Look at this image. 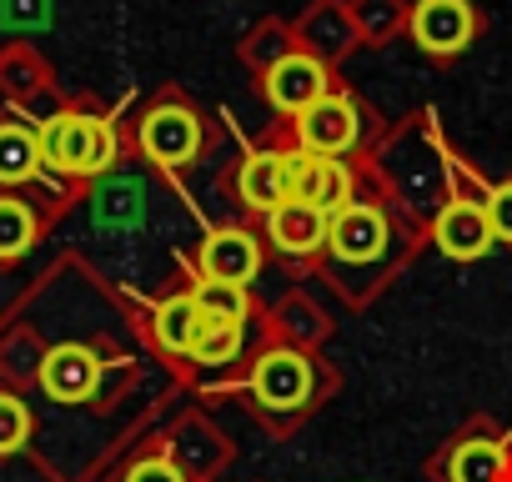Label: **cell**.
<instances>
[{"instance_id":"1","label":"cell","mask_w":512,"mask_h":482,"mask_svg":"<svg viewBox=\"0 0 512 482\" xmlns=\"http://www.w3.org/2000/svg\"><path fill=\"white\" fill-rule=\"evenodd\" d=\"M36 141H41V161L56 166L61 176H101L116 161V131L101 116H81V111L51 116L36 131Z\"/></svg>"},{"instance_id":"2","label":"cell","mask_w":512,"mask_h":482,"mask_svg":"<svg viewBox=\"0 0 512 482\" xmlns=\"http://www.w3.org/2000/svg\"><path fill=\"white\" fill-rule=\"evenodd\" d=\"M251 392L272 412H297L312 397V362L302 352H292V347H277V352H267L262 362H256Z\"/></svg>"},{"instance_id":"3","label":"cell","mask_w":512,"mask_h":482,"mask_svg":"<svg viewBox=\"0 0 512 482\" xmlns=\"http://www.w3.org/2000/svg\"><path fill=\"white\" fill-rule=\"evenodd\" d=\"M287 171H292V201H307L317 211H342L347 196H352V176L342 161L332 156H317V151H287Z\"/></svg>"},{"instance_id":"4","label":"cell","mask_w":512,"mask_h":482,"mask_svg":"<svg viewBox=\"0 0 512 482\" xmlns=\"http://www.w3.org/2000/svg\"><path fill=\"white\" fill-rule=\"evenodd\" d=\"M357 136H362V126H357V106H352V101L322 96L317 106H307V111L297 116V141H302V151L342 156V151L357 146Z\"/></svg>"},{"instance_id":"5","label":"cell","mask_w":512,"mask_h":482,"mask_svg":"<svg viewBox=\"0 0 512 482\" xmlns=\"http://www.w3.org/2000/svg\"><path fill=\"white\" fill-rule=\"evenodd\" d=\"M327 247H332V257H342V262H372V257H382V247H387V221H382V211H377V206H362V201H347L342 211H332Z\"/></svg>"},{"instance_id":"6","label":"cell","mask_w":512,"mask_h":482,"mask_svg":"<svg viewBox=\"0 0 512 482\" xmlns=\"http://www.w3.org/2000/svg\"><path fill=\"white\" fill-rule=\"evenodd\" d=\"M477 21L467 11V0H422V6L412 11V36L422 51L432 56H452L472 41Z\"/></svg>"},{"instance_id":"7","label":"cell","mask_w":512,"mask_h":482,"mask_svg":"<svg viewBox=\"0 0 512 482\" xmlns=\"http://www.w3.org/2000/svg\"><path fill=\"white\" fill-rule=\"evenodd\" d=\"M256 267H262V247H256V236L241 231V226H221L201 241V272L211 282H236L246 287L256 277Z\"/></svg>"},{"instance_id":"8","label":"cell","mask_w":512,"mask_h":482,"mask_svg":"<svg viewBox=\"0 0 512 482\" xmlns=\"http://www.w3.org/2000/svg\"><path fill=\"white\" fill-rule=\"evenodd\" d=\"M492 221H487V206H477V201H452V206H442V216H437V247L452 257V262H477V257H487V247H492Z\"/></svg>"},{"instance_id":"9","label":"cell","mask_w":512,"mask_h":482,"mask_svg":"<svg viewBox=\"0 0 512 482\" xmlns=\"http://www.w3.org/2000/svg\"><path fill=\"white\" fill-rule=\"evenodd\" d=\"M267 96H272L277 111L302 116L307 106H317L327 96V66L317 56H287L267 71Z\"/></svg>"},{"instance_id":"10","label":"cell","mask_w":512,"mask_h":482,"mask_svg":"<svg viewBox=\"0 0 512 482\" xmlns=\"http://www.w3.org/2000/svg\"><path fill=\"white\" fill-rule=\"evenodd\" d=\"M141 146H146L151 161H161V166H181V161L196 156V146H201V126H196L191 111H181V106H161V111H151V116L141 121Z\"/></svg>"},{"instance_id":"11","label":"cell","mask_w":512,"mask_h":482,"mask_svg":"<svg viewBox=\"0 0 512 482\" xmlns=\"http://www.w3.org/2000/svg\"><path fill=\"white\" fill-rule=\"evenodd\" d=\"M327 226H332V216L307 201H282L277 211H267V236L287 257H312L317 247H327Z\"/></svg>"},{"instance_id":"12","label":"cell","mask_w":512,"mask_h":482,"mask_svg":"<svg viewBox=\"0 0 512 482\" xmlns=\"http://www.w3.org/2000/svg\"><path fill=\"white\" fill-rule=\"evenodd\" d=\"M101 382V357L91 347H56L46 362H41V387L56 397V402H86Z\"/></svg>"},{"instance_id":"13","label":"cell","mask_w":512,"mask_h":482,"mask_svg":"<svg viewBox=\"0 0 512 482\" xmlns=\"http://www.w3.org/2000/svg\"><path fill=\"white\" fill-rule=\"evenodd\" d=\"M236 191L251 211H277L282 201H292V171H287V151H256L241 161Z\"/></svg>"},{"instance_id":"14","label":"cell","mask_w":512,"mask_h":482,"mask_svg":"<svg viewBox=\"0 0 512 482\" xmlns=\"http://www.w3.org/2000/svg\"><path fill=\"white\" fill-rule=\"evenodd\" d=\"M156 342H161V352H171V357H191L196 352V337H201V327H206V312L196 307V297L186 292V297H166L161 307H156Z\"/></svg>"},{"instance_id":"15","label":"cell","mask_w":512,"mask_h":482,"mask_svg":"<svg viewBox=\"0 0 512 482\" xmlns=\"http://www.w3.org/2000/svg\"><path fill=\"white\" fill-rule=\"evenodd\" d=\"M502 477H507V457L487 437H467L447 457V482H502Z\"/></svg>"},{"instance_id":"16","label":"cell","mask_w":512,"mask_h":482,"mask_svg":"<svg viewBox=\"0 0 512 482\" xmlns=\"http://www.w3.org/2000/svg\"><path fill=\"white\" fill-rule=\"evenodd\" d=\"M41 171V141L26 126H0V181L16 186Z\"/></svg>"},{"instance_id":"17","label":"cell","mask_w":512,"mask_h":482,"mask_svg":"<svg viewBox=\"0 0 512 482\" xmlns=\"http://www.w3.org/2000/svg\"><path fill=\"white\" fill-rule=\"evenodd\" d=\"M196 307L206 312V317H216V322H246V312H251V302H246V287H236V282H201L196 292Z\"/></svg>"},{"instance_id":"18","label":"cell","mask_w":512,"mask_h":482,"mask_svg":"<svg viewBox=\"0 0 512 482\" xmlns=\"http://www.w3.org/2000/svg\"><path fill=\"white\" fill-rule=\"evenodd\" d=\"M236 352H241V322H216V317H206V327H201L191 357H196L201 367H221V362H236Z\"/></svg>"},{"instance_id":"19","label":"cell","mask_w":512,"mask_h":482,"mask_svg":"<svg viewBox=\"0 0 512 482\" xmlns=\"http://www.w3.org/2000/svg\"><path fill=\"white\" fill-rule=\"evenodd\" d=\"M31 241H36V216H31V206L0 196V257H21Z\"/></svg>"},{"instance_id":"20","label":"cell","mask_w":512,"mask_h":482,"mask_svg":"<svg viewBox=\"0 0 512 482\" xmlns=\"http://www.w3.org/2000/svg\"><path fill=\"white\" fill-rule=\"evenodd\" d=\"M96 211H101V221H111V226H121V221H136V211H141V191H136V181L101 186V196H96Z\"/></svg>"},{"instance_id":"21","label":"cell","mask_w":512,"mask_h":482,"mask_svg":"<svg viewBox=\"0 0 512 482\" xmlns=\"http://www.w3.org/2000/svg\"><path fill=\"white\" fill-rule=\"evenodd\" d=\"M26 437H31V412H26V402L0 392V457L16 452Z\"/></svg>"},{"instance_id":"22","label":"cell","mask_w":512,"mask_h":482,"mask_svg":"<svg viewBox=\"0 0 512 482\" xmlns=\"http://www.w3.org/2000/svg\"><path fill=\"white\" fill-rule=\"evenodd\" d=\"M487 221H492V236L497 241H512V181H502V186L487 191Z\"/></svg>"},{"instance_id":"23","label":"cell","mask_w":512,"mask_h":482,"mask_svg":"<svg viewBox=\"0 0 512 482\" xmlns=\"http://www.w3.org/2000/svg\"><path fill=\"white\" fill-rule=\"evenodd\" d=\"M126 482H186V477H181L176 462H166V457H146V462H136V467L126 472Z\"/></svg>"},{"instance_id":"24","label":"cell","mask_w":512,"mask_h":482,"mask_svg":"<svg viewBox=\"0 0 512 482\" xmlns=\"http://www.w3.org/2000/svg\"><path fill=\"white\" fill-rule=\"evenodd\" d=\"M6 21H46V0H6Z\"/></svg>"}]
</instances>
